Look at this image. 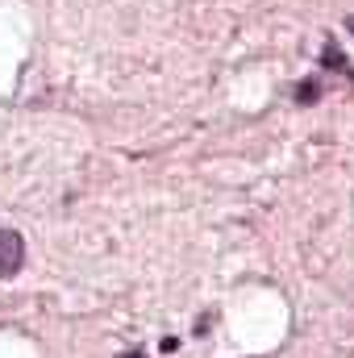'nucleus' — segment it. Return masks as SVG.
Segmentation results:
<instances>
[{"instance_id":"f257e3e1","label":"nucleus","mask_w":354,"mask_h":358,"mask_svg":"<svg viewBox=\"0 0 354 358\" xmlns=\"http://www.w3.org/2000/svg\"><path fill=\"white\" fill-rule=\"evenodd\" d=\"M25 267V242L17 229H0V279H13Z\"/></svg>"},{"instance_id":"f03ea898","label":"nucleus","mask_w":354,"mask_h":358,"mask_svg":"<svg viewBox=\"0 0 354 358\" xmlns=\"http://www.w3.org/2000/svg\"><path fill=\"white\" fill-rule=\"evenodd\" d=\"M317 100V84L309 80V84H300V104H313Z\"/></svg>"},{"instance_id":"7ed1b4c3","label":"nucleus","mask_w":354,"mask_h":358,"mask_svg":"<svg viewBox=\"0 0 354 358\" xmlns=\"http://www.w3.org/2000/svg\"><path fill=\"white\" fill-rule=\"evenodd\" d=\"M129 358H142V355H129Z\"/></svg>"},{"instance_id":"20e7f679","label":"nucleus","mask_w":354,"mask_h":358,"mask_svg":"<svg viewBox=\"0 0 354 358\" xmlns=\"http://www.w3.org/2000/svg\"><path fill=\"white\" fill-rule=\"evenodd\" d=\"M351 29H354V17H351Z\"/></svg>"}]
</instances>
